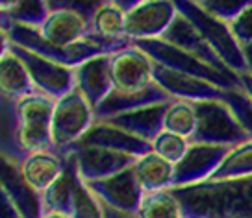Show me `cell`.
I'll list each match as a JSON object with an SVG mask.
<instances>
[{
  "instance_id": "34",
  "label": "cell",
  "mask_w": 252,
  "mask_h": 218,
  "mask_svg": "<svg viewBox=\"0 0 252 218\" xmlns=\"http://www.w3.org/2000/svg\"><path fill=\"white\" fill-rule=\"evenodd\" d=\"M230 30L234 33V37L237 39V43L241 45V48L251 45L252 43V4L249 8L241 11L239 15L230 21Z\"/></svg>"
},
{
  "instance_id": "4",
  "label": "cell",
  "mask_w": 252,
  "mask_h": 218,
  "mask_svg": "<svg viewBox=\"0 0 252 218\" xmlns=\"http://www.w3.org/2000/svg\"><path fill=\"white\" fill-rule=\"evenodd\" d=\"M96 122L94 109L74 87L54 102L52 111V148L60 154H71L74 146L86 137V133Z\"/></svg>"
},
{
  "instance_id": "3",
  "label": "cell",
  "mask_w": 252,
  "mask_h": 218,
  "mask_svg": "<svg viewBox=\"0 0 252 218\" xmlns=\"http://www.w3.org/2000/svg\"><path fill=\"white\" fill-rule=\"evenodd\" d=\"M174 2H176L178 11L197 28L198 33L204 37L206 43L215 50V54L219 55L220 61L232 72L241 74L247 70L243 48L234 37V33L230 30V24L226 21L206 11L197 0H174Z\"/></svg>"
},
{
  "instance_id": "15",
  "label": "cell",
  "mask_w": 252,
  "mask_h": 218,
  "mask_svg": "<svg viewBox=\"0 0 252 218\" xmlns=\"http://www.w3.org/2000/svg\"><path fill=\"white\" fill-rule=\"evenodd\" d=\"M76 74V89L86 98L93 109L102 104L113 91L111 82V54L96 55L82 63L74 69Z\"/></svg>"
},
{
  "instance_id": "30",
  "label": "cell",
  "mask_w": 252,
  "mask_h": 218,
  "mask_svg": "<svg viewBox=\"0 0 252 218\" xmlns=\"http://www.w3.org/2000/svg\"><path fill=\"white\" fill-rule=\"evenodd\" d=\"M67 213L71 215V218H104L100 203H98V200L94 198V194L87 189V185L82 179L74 187Z\"/></svg>"
},
{
  "instance_id": "33",
  "label": "cell",
  "mask_w": 252,
  "mask_h": 218,
  "mask_svg": "<svg viewBox=\"0 0 252 218\" xmlns=\"http://www.w3.org/2000/svg\"><path fill=\"white\" fill-rule=\"evenodd\" d=\"M48 9H71L84 15L91 23L94 11L102 6L106 0H47Z\"/></svg>"
},
{
  "instance_id": "16",
  "label": "cell",
  "mask_w": 252,
  "mask_h": 218,
  "mask_svg": "<svg viewBox=\"0 0 252 218\" xmlns=\"http://www.w3.org/2000/svg\"><path fill=\"white\" fill-rule=\"evenodd\" d=\"M37 30L48 43L69 47L91 35V23L71 9H50Z\"/></svg>"
},
{
  "instance_id": "21",
  "label": "cell",
  "mask_w": 252,
  "mask_h": 218,
  "mask_svg": "<svg viewBox=\"0 0 252 218\" xmlns=\"http://www.w3.org/2000/svg\"><path fill=\"white\" fill-rule=\"evenodd\" d=\"M173 98L156 83L137 94H123L111 91L110 96L96 108L94 115H96V120H108V118H113L123 113H130V111L149 108V106H159V104H167Z\"/></svg>"
},
{
  "instance_id": "23",
  "label": "cell",
  "mask_w": 252,
  "mask_h": 218,
  "mask_svg": "<svg viewBox=\"0 0 252 218\" xmlns=\"http://www.w3.org/2000/svg\"><path fill=\"white\" fill-rule=\"evenodd\" d=\"M167 104L149 106V108L135 109L130 113H123V115H117L113 118H108V122L150 142L152 137L163 128V113H165Z\"/></svg>"
},
{
  "instance_id": "22",
  "label": "cell",
  "mask_w": 252,
  "mask_h": 218,
  "mask_svg": "<svg viewBox=\"0 0 252 218\" xmlns=\"http://www.w3.org/2000/svg\"><path fill=\"white\" fill-rule=\"evenodd\" d=\"M134 172L143 194L169 191L174 185V164L156 156L152 150L145 152L135 159Z\"/></svg>"
},
{
  "instance_id": "19",
  "label": "cell",
  "mask_w": 252,
  "mask_h": 218,
  "mask_svg": "<svg viewBox=\"0 0 252 218\" xmlns=\"http://www.w3.org/2000/svg\"><path fill=\"white\" fill-rule=\"evenodd\" d=\"M161 39H165L167 43H171L174 47L182 48L184 52H188V54L195 55L198 59H202V61H206L208 65H213V67H217V69H220V70L232 72L224 63L220 61L219 55L215 54V50L206 43L204 37L198 33L197 28L189 23L182 13H178V17L174 19V23L171 24V28L165 31V35H163Z\"/></svg>"
},
{
  "instance_id": "6",
  "label": "cell",
  "mask_w": 252,
  "mask_h": 218,
  "mask_svg": "<svg viewBox=\"0 0 252 218\" xmlns=\"http://www.w3.org/2000/svg\"><path fill=\"white\" fill-rule=\"evenodd\" d=\"M198 113V126L193 140L195 142H208V144H239L251 139L241 124L237 122L236 115L232 113L230 106L220 100L195 102Z\"/></svg>"
},
{
  "instance_id": "10",
  "label": "cell",
  "mask_w": 252,
  "mask_h": 218,
  "mask_svg": "<svg viewBox=\"0 0 252 218\" xmlns=\"http://www.w3.org/2000/svg\"><path fill=\"white\" fill-rule=\"evenodd\" d=\"M232 148L228 144H208L191 140L188 154L178 164H174V185L173 187H188L195 183H202L212 178L226 152Z\"/></svg>"
},
{
  "instance_id": "11",
  "label": "cell",
  "mask_w": 252,
  "mask_h": 218,
  "mask_svg": "<svg viewBox=\"0 0 252 218\" xmlns=\"http://www.w3.org/2000/svg\"><path fill=\"white\" fill-rule=\"evenodd\" d=\"M76 161V170L82 181H96V179L110 178L113 174L130 168L135 163V156L115 152V150L89 146V144H76L71 152Z\"/></svg>"
},
{
  "instance_id": "12",
  "label": "cell",
  "mask_w": 252,
  "mask_h": 218,
  "mask_svg": "<svg viewBox=\"0 0 252 218\" xmlns=\"http://www.w3.org/2000/svg\"><path fill=\"white\" fill-rule=\"evenodd\" d=\"M154 82L173 100H220V98H224V93H226L224 89L213 85L206 80L180 72V70L169 69V67L159 65L156 61H154Z\"/></svg>"
},
{
  "instance_id": "39",
  "label": "cell",
  "mask_w": 252,
  "mask_h": 218,
  "mask_svg": "<svg viewBox=\"0 0 252 218\" xmlns=\"http://www.w3.org/2000/svg\"><path fill=\"white\" fill-rule=\"evenodd\" d=\"M39 218H71V215L67 211H58V209H47L43 211V215Z\"/></svg>"
},
{
  "instance_id": "31",
  "label": "cell",
  "mask_w": 252,
  "mask_h": 218,
  "mask_svg": "<svg viewBox=\"0 0 252 218\" xmlns=\"http://www.w3.org/2000/svg\"><path fill=\"white\" fill-rule=\"evenodd\" d=\"M224 102L230 106L232 113L236 115L237 122L241 124V128L252 139V98L241 87H236V89H226Z\"/></svg>"
},
{
  "instance_id": "17",
  "label": "cell",
  "mask_w": 252,
  "mask_h": 218,
  "mask_svg": "<svg viewBox=\"0 0 252 218\" xmlns=\"http://www.w3.org/2000/svg\"><path fill=\"white\" fill-rule=\"evenodd\" d=\"M0 187L15 205L23 218H39L43 215V202L41 196L26 183L21 176L19 163L11 157L2 156V179Z\"/></svg>"
},
{
  "instance_id": "2",
  "label": "cell",
  "mask_w": 252,
  "mask_h": 218,
  "mask_svg": "<svg viewBox=\"0 0 252 218\" xmlns=\"http://www.w3.org/2000/svg\"><path fill=\"white\" fill-rule=\"evenodd\" d=\"M186 218H252V178L173 187Z\"/></svg>"
},
{
  "instance_id": "32",
  "label": "cell",
  "mask_w": 252,
  "mask_h": 218,
  "mask_svg": "<svg viewBox=\"0 0 252 218\" xmlns=\"http://www.w3.org/2000/svg\"><path fill=\"white\" fill-rule=\"evenodd\" d=\"M198 4L210 11L212 15L219 17L222 21H234L241 11L249 8L252 4V0H197Z\"/></svg>"
},
{
  "instance_id": "14",
  "label": "cell",
  "mask_w": 252,
  "mask_h": 218,
  "mask_svg": "<svg viewBox=\"0 0 252 218\" xmlns=\"http://www.w3.org/2000/svg\"><path fill=\"white\" fill-rule=\"evenodd\" d=\"M67 161H69V156L60 154L54 148H45L26 154L17 163L24 181L37 194L43 196L63 176V172L67 168Z\"/></svg>"
},
{
  "instance_id": "7",
  "label": "cell",
  "mask_w": 252,
  "mask_h": 218,
  "mask_svg": "<svg viewBox=\"0 0 252 218\" xmlns=\"http://www.w3.org/2000/svg\"><path fill=\"white\" fill-rule=\"evenodd\" d=\"M111 82L113 91L123 94H137L152 87L154 61L145 50L128 43L111 54Z\"/></svg>"
},
{
  "instance_id": "1",
  "label": "cell",
  "mask_w": 252,
  "mask_h": 218,
  "mask_svg": "<svg viewBox=\"0 0 252 218\" xmlns=\"http://www.w3.org/2000/svg\"><path fill=\"white\" fill-rule=\"evenodd\" d=\"M2 109V156L21 161L26 154L52 148L54 98L32 93L17 100L0 98Z\"/></svg>"
},
{
  "instance_id": "5",
  "label": "cell",
  "mask_w": 252,
  "mask_h": 218,
  "mask_svg": "<svg viewBox=\"0 0 252 218\" xmlns=\"http://www.w3.org/2000/svg\"><path fill=\"white\" fill-rule=\"evenodd\" d=\"M134 45H137L141 50H145L152 57V61L165 65L169 69L180 70V72H186V74H191V76L202 78L206 82L213 83V85L224 89V91L241 87L239 85V76L236 72H226V70H220L217 67H213V65H208L206 61L198 59L195 55L184 52L182 48L167 43L165 39L137 41Z\"/></svg>"
},
{
  "instance_id": "28",
  "label": "cell",
  "mask_w": 252,
  "mask_h": 218,
  "mask_svg": "<svg viewBox=\"0 0 252 218\" xmlns=\"http://www.w3.org/2000/svg\"><path fill=\"white\" fill-rule=\"evenodd\" d=\"M189 146H191V140L184 135H178L169 130H159V132L152 137L150 140V150L156 154V156L163 157L165 161L173 164H178L184 159V156L188 154Z\"/></svg>"
},
{
  "instance_id": "8",
  "label": "cell",
  "mask_w": 252,
  "mask_h": 218,
  "mask_svg": "<svg viewBox=\"0 0 252 218\" xmlns=\"http://www.w3.org/2000/svg\"><path fill=\"white\" fill-rule=\"evenodd\" d=\"M2 43H8L11 50L15 52L23 63L26 65V69L30 72V78L35 85V91L37 93H43L50 96V98H62L63 94L71 93L72 89L76 87V74H74V69L67 67V65H62L58 61H52L48 57H43V55L35 54V52H30L23 47H17L9 41L2 39Z\"/></svg>"
},
{
  "instance_id": "9",
  "label": "cell",
  "mask_w": 252,
  "mask_h": 218,
  "mask_svg": "<svg viewBox=\"0 0 252 218\" xmlns=\"http://www.w3.org/2000/svg\"><path fill=\"white\" fill-rule=\"evenodd\" d=\"M178 13L174 0H145L126 13V39L130 43L161 39Z\"/></svg>"
},
{
  "instance_id": "27",
  "label": "cell",
  "mask_w": 252,
  "mask_h": 218,
  "mask_svg": "<svg viewBox=\"0 0 252 218\" xmlns=\"http://www.w3.org/2000/svg\"><path fill=\"white\" fill-rule=\"evenodd\" d=\"M139 218H186L182 211L180 202L176 200L173 191H158L150 194L143 196L139 209H137Z\"/></svg>"
},
{
  "instance_id": "24",
  "label": "cell",
  "mask_w": 252,
  "mask_h": 218,
  "mask_svg": "<svg viewBox=\"0 0 252 218\" xmlns=\"http://www.w3.org/2000/svg\"><path fill=\"white\" fill-rule=\"evenodd\" d=\"M126 11L106 0L91 19V35L110 43H130L125 35Z\"/></svg>"
},
{
  "instance_id": "20",
  "label": "cell",
  "mask_w": 252,
  "mask_h": 218,
  "mask_svg": "<svg viewBox=\"0 0 252 218\" xmlns=\"http://www.w3.org/2000/svg\"><path fill=\"white\" fill-rule=\"evenodd\" d=\"M32 93H35V85L32 82L26 65L11 50L8 43H2L0 47V98L17 100Z\"/></svg>"
},
{
  "instance_id": "37",
  "label": "cell",
  "mask_w": 252,
  "mask_h": 218,
  "mask_svg": "<svg viewBox=\"0 0 252 218\" xmlns=\"http://www.w3.org/2000/svg\"><path fill=\"white\" fill-rule=\"evenodd\" d=\"M110 2H113L115 6H119V8L125 9L126 13H128L130 9L137 8V6H139V4H143L145 0H110Z\"/></svg>"
},
{
  "instance_id": "29",
  "label": "cell",
  "mask_w": 252,
  "mask_h": 218,
  "mask_svg": "<svg viewBox=\"0 0 252 218\" xmlns=\"http://www.w3.org/2000/svg\"><path fill=\"white\" fill-rule=\"evenodd\" d=\"M48 2L47 0H21L9 15L2 17V26L8 24H23V26H32L39 28L43 21L48 15Z\"/></svg>"
},
{
  "instance_id": "36",
  "label": "cell",
  "mask_w": 252,
  "mask_h": 218,
  "mask_svg": "<svg viewBox=\"0 0 252 218\" xmlns=\"http://www.w3.org/2000/svg\"><path fill=\"white\" fill-rule=\"evenodd\" d=\"M237 76H239V85H241V89L252 98V72H247V70H245V72L237 74Z\"/></svg>"
},
{
  "instance_id": "35",
  "label": "cell",
  "mask_w": 252,
  "mask_h": 218,
  "mask_svg": "<svg viewBox=\"0 0 252 218\" xmlns=\"http://www.w3.org/2000/svg\"><path fill=\"white\" fill-rule=\"evenodd\" d=\"M98 203H100V209H102L104 218H139L137 217V213H126V211L115 209V207H111V205L100 202V200H98Z\"/></svg>"
},
{
  "instance_id": "26",
  "label": "cell",
  "mask_w": 252,
  "mask_h": 218,
  "mask_svg": "<svg viewBox=\"0 0 252 218\" xmlns=\"http://www.w3.org/2000/svg\"><path fill=\"white\" fill-rule=\"evenodd\" d=\"M198 126L197 104L189 100H171L163 113V130L174 132L178 135L193 140Z\"/></svg>"
},
{
  "instance_id": "13",
  "label": "cell",
  "mask_w": 252,
  "mask_h": 218,
  "mask_svg": "<svg viewBox=\"0 0 252 218\" xmlns=\"http://www.w3.org/2000/svg\"><path fill=\"white\" fill-rule=\"evenodd\" d=\"M86 185L96 200L108 203L115 209L126 211V213H137L139 203L145 196L135 178L134 164L119 174H113L110 178L89 181Z\"/></svg>"
},
{
  "instance_id": "38",
  "label": "cell",
  "mask_w": 252,
  "mask_h": 218,
  "mask_svg": "<svg viewBox=\"0 0 252 218\" xmlns=\"http://www.w3.org/2000/svg\"><path fill=\"white\" fill-rule=\"evenodd\" d=\"M19 2H21V0H0V15L2 17L9 15V13L19 6Z\"/></svg>"
},
{
  "instance_id": "25",
  "label": "cell",
  "mask_w": 252,
  "mask_h": 218,
  "mask_svg": "<svg viewBox=\"0 0 252 218\" xmlns=\"http://www.w3.org/2000/svg\"><path fill=\"white\" fill-rule=\"evenodd\" d=\"M252 178V139H247L239 144H234L226 152L217 170L212 174V181L215 179H236ZM208 179V181H210Z\"/></svg>"
},
{
  "instance_id": "40",
  "label": "cell",
  "mask_w": 252,
  "mask_h": 218,
  "mask_svg": "<svg viewBox=\"0 0 252 218\" xmlns=\"http://www.w3.org/2000/svg\"><path fill=\"white\" fill-rule=\"evenodd\" d=\"M243 57H245V65H247V72H252V43L243 47Z\"/></svg>"
},
{
  "instance_id": "18",
  "label": "cell",
  "mask_w": 252,
  "mask_h": 218,
  "mask_svg": "<svg viewBox=\"0 0 252 218\" xmlns=\"http://www.w3.org/2000/svg\"><path fill=\"white\" fill-rule=\"evenodd\" d=\"M78 144L100 146V148L115 150V152H125V154H130V156L135 157H139L141 154L150 150L149 140L126 132V130L111 124L108 120H96L93 128L86 133V137L80 140Z\"/></svg>"
}]
</instances>
